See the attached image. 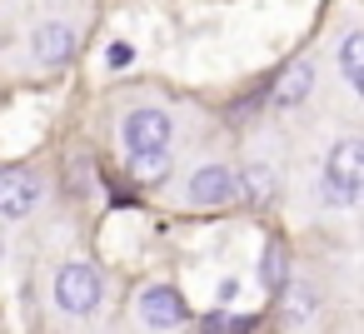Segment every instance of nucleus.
I'll return each instance as SVG.
<instances>
[{
  "mask_svg": "<svg viewBox=\"0 0 364 334\" xmlns=\"http://www.w3.org/2000/svg\"><path fill=\"white\" fill-rule=\"evenodd\" d=\"M364 190V140L359 135H339L324 155V175H319V200L334 210H354Z\"/></svg>",
  "mask_w": 364,
  "mask_h": 334,
  "instance_id": "1",
  "label": "nucleus"
},
{
  "mask_svg": "<svg viewBox=\"0 0 364 334\" xmlns=\"http://www.w3.org/2000/svg\"><path fill=\"white\" fill-rule=\"evenodd\" d=\"M100 299H105V279H100L95 264L70 259V264L55 269V304H60L65 314H95Z\"/></svg>",
  "mask_w": 364,
  "mask_h": 334,
  "instance_id": "2",
  "label": "nucleus"
},
{
  "mask_svg": "<svg viewBox=\"0 0 364 334\" xmlns=\"http://www.w3.org/2000/svg\"><path fill=\"white\" fill-rule=\"evenodd\" d=\"M135 314H140V324L150 334H180L190 324V304H185V294L175 284H145Z\"/></svg>",
  "mask_w": 364,
  "mask_h": 334,
  "instance_id": "3",
  "label": "nucleus"
},
{
  "mask_svg": "<svg viewBox=\"0 0 364 334\" xmlns=\"http://www.w3.org/2000/svg\"><path fill=\"white\" fill-rule=\"evenodd\" d=\"M230 200H240V195H235V170L225 160H200L185 175V205H195V210H225Z\"/></svg>",
  "mask_w": 364,
  "mask_h": 334,
  "instance_id": "4",
  "label": "nucleus"
},
{
  "mask_svg": "<svg viewBox=\"0 0 364 334\" xmlns=\"http://www.w3.org/2000/svg\"><path fill=\"white\" fill-rule=\"evenodd\" d=\"M170 140H175L170 110H160V105L125 110V120H120V145L125 150H170Z\"/></svg>",
  "mask_w": 364,
  "mask_h": 334,
  "instance_id": "5",
  "label": "nucleus"
},
{
  "mask_svg": "<svg viewBox=\"0 0 364 334\" xmlns=\"http://www.w3.org/2000/svg\"><path fill=\"white\" fill-rule=\"evenodd\" d=\"M41 180L31 170H0V220H26L36 205H41Z\"/></svg>",
  "mask_w": 364,
  "mask_h": 334,
  "instance_id": "6",
  "label": "nucleus"
},
{
  "mask_svg": "<svg viewBox=\"0 0 364 334\" xmlns=\"http://www.w3.org/2000/svg\"><path fill=\"white\" fill-rule=\"evenodd\" d=\"M70 55H75V26H70V21H46V26L31 31V60H36V65L55 70V65H65Z\"/></svg>",
  "mask_w": 364,
  "mask_h": 334,
  "instance_id": "7",
  "label": "nucleus"
},
{
  "mask_svg": "<svg viewBox=\"0 0 364 334\" xmlns=\"http://www.w3.org/2000/svg\"><path fill=\"white\" fill-rule=\"evenodd\" d=\"M314 75H319V65H314L309 55H299L294 65H284V75L274 80V110H294V105H304V100L314 95Z\"/></svg>",
  "mask_w": 364,
  "mask_h": 334,
  "instance_id": "8",
  "label": "nucleus"
},
{
  "mask_svg": "<svg viewBox=\"0 0 364 334\" xmlns=\"http://www.w3.org/2000/svg\"><path fill=\"white\" fill-rule=\"evenodd\" d=\"M274 190H279V180H274V170H269L264 160H250V165L235 175V195H245L250 205H269Z\"/></svg>",
  "mask_w": 364,
  "mask_h": 334,
  "instance_id": "9",
  "label": "nucleus"
},
{
  "mask_svg": "<svg viewBox=\"0 0 364 334\" xmlns=\"http://www.w3.org/2000/svg\"><path fill=\"white\" fill-rule=\"evenodd\" d=\"M339 75H344V85H349L354 95L364 90V31H359V26L339 36Z\"/></svg>",
  "mask_w": 364,
  "mask_h": 334,
  "instance_id": "10",
  "label": "nucleus"
},
{
  "mask_svg": "<svg viewBox=\"0 0 364 334\" xmlns=\"http://www.w3.org/2000/svg\"><path fill=\"white\" fill-rule=\"evenodd\" d=\"M289 259H284V239H264V254H259V284L269 289V294H279L289 279Z\"/></svg>",
  "mask_w": 364,
  "mask_h": 334,
  "instance_id": "11",
  "label": "nucleus"
},
{
  "mask_svg": "<svg viewBox=\"0 0 364 334\" xmlns=\"http://www.w3.org/2000/svg\"><path fill=\"white\" fill-rule=\"evenodd\" d=\"M279 294H284V319H289L294 329H309V319L319 314V299H314V289H309V284H284Z\"/></svg>",
  "mask_w": 364,
  "mask_h": 334,
  "instance_id": "12",
  "label": "nucleus"
},
{
  "mask_svg": "<svg viewBox=\"0 0 364 334\" xmlns=\"http://www.w3.org/2000/svg\"><path fill=\"white\" fill-rule=\"evenodd\" d=\"M130 160H125V170L135 175V180H160L165 170H170V150H125Z\"/></svg>",
  "mask_w": 364,
  "mask_h": 334,
  "instance_id": "13",
  "label": "nucleus"
},
{
  "mask_svg": "<svg viewBox=\"0 0 364 334\" xmlns=\"http://www.w3.org/2000/svg\"><path fill=\"white\" fill-rule=\"evenodd\" d=\"M105 65H110V70H130V65H135V45H130V41H115V45L105 50Z\"/></svg>",
  "mask_w": 364,
  "mask_h": 334,
  "instance_id": "14",
  "label": "nucleus"
},
{
  "mask_svg": "<svg viewBox=\"0 0 364 334\" xmlns=\"http://www.w3.org/2000/svg\"><path fill=\"white\" fill-rule=\"evenodd\" d=\"M200 334H225V309H215V314H205V324H200Z\"/></svg>",
  "mask_w": 364,
  "mask_h": 334,
  "instance_id": "15",
  "label": "nucleus"
}]
</instances>
